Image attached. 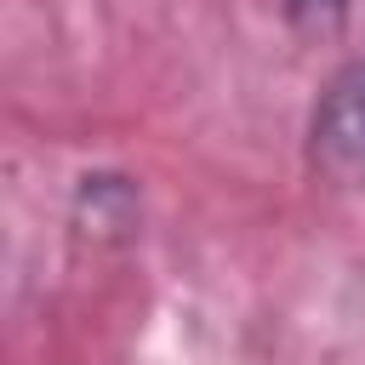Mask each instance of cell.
Masks as SVG:
<instances>
[{"mask_svg":"<svg viewBox=\"0 0 365 365\" xmlns=\"http://www.w3.org/2000/svg\"><path fill=\"white\" fill-rule=\"evenodd\" d=\"M308 165L331 188H365V63L325 80L308 114Z\"/></svg>","mask_w":365,"mask_h":365,"instance_id":"obj_1","label":"cell"},{"mask_svg":"<svg viewBox=\"0 0 365 365\" xmlns=\"http://www.w3.org/2000/svg\"><path fill=\"white\" fill-rule=\"evenodd\" d=\"M137 205H143V194H137V182L125 171H86L80 188H74V222L86 234H125V228H137Z\"/></svg>","mask_w":365,"mask_h":365,"instance_id":"obj_2","label":"cell"},{"mask_svg":"<svg viewBox=\"0 0 365 365\" xmlns=\"http://www.w3.org/2000/svg\"><path fill=\"white\" fill-rule=\"evenodd\" d=\"M342 11H348V0H285V17L297 29H331Z\"/></svg>","mask_w":365,"mask_h":365,"instance_id":"obj_3","label":"cell"}]
</instances>
